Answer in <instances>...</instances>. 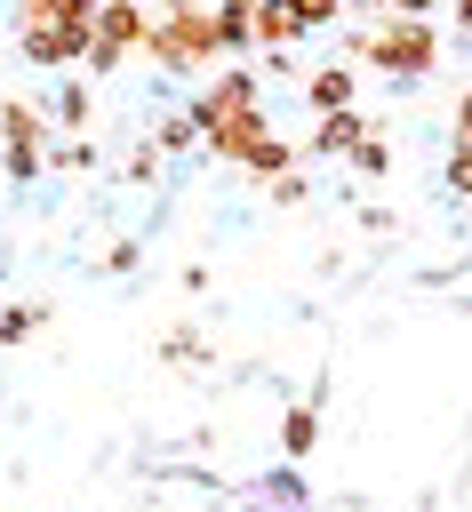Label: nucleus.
<instances>
[{
  "instance_id": "9d476101",
  "label": "nucleus",
  "mask_w": 472,
  "mask_h": 512,
  "mask_svg": "<svg viewBox=\"0 0 472 512\" xmlns=\"http://www.w3.org/2000/svg\"><path fill=\"white\" fill-rule=\"evenodd\" d=\"M312 448H320V408H312V400H288V408H280V456L304 464Z\"/></svg>"
},
{
  "instance_id": "6ab92c4d",
  "label": "nucleus",
  "mask_w": 472,
  "mask_h": 512,
  "mask_svg": "<svg viewBox=\"0 0 472 512\" xmlns=\"http://www.w3.org/2000/svg\"><path fill=\"white\" fill-rule=\"evenodd\" d=\"M160 360H168V368H176V360H184V368H208V336H200V328H168V336H160Z\"/></svg>"
},
{
  "instance_id": "cd10ccee",
  "label": "nucleus",
  "mask_w": 472,
  "mask_h": 512,
  "mask_svg": "<svg viewBox=\"0 0 472 512\" xmlns=\"http://www.w3.org/2000/svg\"><path fill=\"white\" fill-rule=\"evenodd\" d=\"M448 16H456V32H472V0H448Z\"/></svg>"
},
{
  "instance_id": "b1692460",
  "label": "nucleus",
  "mask_w": 472,
  "mask_h": 512,
  "mask_svg": "<svg viewBox=\"0 0 472 512\" xmlns=\"http://www.w3.org/2000/svg\"><path fill=\"white\" fill-rule=\"evenodd\" d=\"M376 16H416V24H440V8L448 0H368Z\"/></svg>"
},
{
  "instance_id": "a878e982",
  "label": "nucleus",
  "mask_w": 472,
  "mask_h": 512,
  "mask_svg": "<svg viewBox=\"0 0 472 512\" xmlns=\"http://www.w3.org/2000/svg\"><path fill=\"white\" fill-rule=\"evenodd\" d=\"M136 256H144L136 240H112V248H104V272H136Z\"/></svg>"
},
{
  "instance_id": "4be33fe9",
  "label": "nucleus",
  "mask_w": 472,
  "mask_h": 512,
  "mask_svg": "<svg viewBox=\"0 0 472 512\" xmlns=\"http://www.w3.org/2000/svg\"><path fill=\"white\" fill-rule=\"evenodd\" d=\"M264 200H272V208H304V200H312V176H296V168H288V176H272V184H264Z\"/></svg>"
},
{
  "instance_id": "39448f33",
  "label": "nucleus",
  "mask_w": 472,
  "mask_h": 512,
  "mask_svg": "<svg viewBox=\"0 0 472 512\" xmlns=\"http://www.w3.org/2000/svg\"><path fill=\"white\" fill-rule=\"evenodd\" d=\"M88 24H16V48L32 72H88Z\"/></svg>"
},
{
  "instance_id": "c85d7f7f",
  "label": "nucleus",
  "mask_w": 472,
  "mask_h": 512,
  "mask_svg": "<svg viewBox=\"0 0 472 512\" xmlns=\"http://www.w3.org/2000/svg\"><path fill=\"white\" fill-rule=\"evenodd\" d=\"M160 8H184V0H160Z\"/></svg>"
},
{
  "instance_id": "393cba45",
  "label": "nucleus",
  "mask_w": 472,
  "mask_h": 512,
  "mask_svg": "<svg viewBox=\"0 0 472 512\" xmlns=\"http://www.w3.org/2000/svg\"><path fill=\"white\" fill-rule=\"evenodd\" d=\"M448 144H472V80L456 88V112H448Z\"/></svg>"
},
{
  "instance_id": "6e6552de",
  "label": "nucleus",
  "mask_w": 472,
  "mask_h": 512,
  "mask_svg": "<svg viewBox=\"0 0 472 512\" xmlns=\"http://www.w3.org/2000/svg\"><path fill=\"white\" fill-rule=\"evenodd\" d=\"M296 88H304L312 120H328V112H352V104H360V64H312V72H296Z\"/></svg>"
},
{
  "instance_id": "4468645a",
  "label": "nucleus",
  "mask_w": 472,
  "mask_h": 512,
  "mask_svg": "<svg viewBox=\"0 0 472 512\" xmlns=\"http://www.w3.org/2000/svg\"><path fill=\"white\" fill-rule=\"evenodd\" d=\"M48 328V304H0V352H16V344H32Z\"/></svg>"
},
{
  "instance_id": "dca6fc26",
  "label": "nucleus",
  "mask_w": 472,
  "mask_h": 512,
  "mask_svg": "<svg viewBox=\"0 0 472 512\" xmlns=\"http://www.w3.org/2000/svg\"><path fill=\"white\" fill-rule=\"evenodd\" d=\"M288 40H296V24H288V8H280V0H256V48H272V56H288Z\"/></svg>"
},
{
  "instance_id": "0eeeda50",
  "label": "nucleus",
  "mask_w": 472,
  "mask_h": 512,
  "mask_svg": "<svg viewBox=\"0 0 472 512\" xmlns=\"http://www.w3.org/2000/svg\"><path fill=\"white\" fill-rule=\"evenodd\" d=\"M264 136H272V120H264V104H256V112H224V120L200 136V152L224 160V168H248V152H256Z\"/></svg>"
},
{
  "instance_id": "ddd939ff",
  "label": "nucleus",
  "mask_w": 472,
  "mask_h": 512,
  "mask_svg": "<svg viewBox=\"0 0 472 512\" xmlns=\"http://www.w3.org/2000/svg\"><path fill=\"white\" fill-rule=\"evenodd\" d=\"M48 120H56L64 136H80V128L96 120V96H88V80H64V88H56V104H48Z\"/></svg>"
},
{
  "instance_id": "bb28decb",
  "label": "nucleus",
  "mask_w": 472,
  "mask_h": 512,
  "mask_svg": "<svg viewBox=\"0 0 472 512\" xmlns=\"http://www.w3.org/2000/svg\"><path fill=\"white\" fill-rule=\"evenodd\" d=\"M272 496H280V504H296V496H304V480H296V464H280V472H272Z\"/></svg>"
},
{
  "instance_id": "f8f14e48",
  "label": "nucleus",
  "mask_w": 472,
  "mask_h": 512,
  "mask_svg": "<svg viewBox=\"0 0 472 512\" xmlns=\"http://www.w3.org/2000/svg\"><path fill=\"white\" fill-rule=\"evenodd\" d=\"M104 0H16V24H96Z\"/></svg>"
},
{
  "instance_id": "f257e3e1",
  "label": "nucleus",
  "mask_w": 472,
  "mask_h": 512,
  "mask_svg": "<svg viewBox=\"0 0 472 512\" xmlns=\"http://www.w3.org/2000/svg\"><path fill=\"white\" fill-rule=\"evenodd\" d=\"M344 64H368V72H384V80H424V72H440V24H416V16H368V24H352L344 32Z\"/></svg>"
},
{
  "instance_id": "1a4fd4ad",
  "label": "nucleus",
  "mask_w": 472,
  "mask_h": 512,
  "mask_svg": "<svg viewBox=\"0 0 472 512\" xmlns=\"http://www.w3.org/2000/svg\"><path fill=\"white\" fill-rule=\"evenodd\" d=\"M360 136H376V128H368V112L352 104V112H328V120H312L304 152H312V160H352V144H360Z\"/></svg>"
},
{
  "instance_id": "423d86ee",
  "label": "nucleus",
  "mask_w": 472,
  "mask_h": 512,
  "mask_svg": "<svg viewBox=\"0 0 472 512\" xmlns=\"http://www.w3.org/2000/svg\"><path fill=\"white\" fill-rule=\"evenodd\" d=\"M256 104H264V72H248V64H240V72H208V80L192 88V104H184V112H192V120H200V136H208L224 112H256Z\"/></svg>"
},
{
  "instance_id": "5701e85b",
  "label": "nucleus",
  "mask_w": 472,
  "mask_h": 512,
  "mask_svg": "<svg viewBox=\"0 0 472 512\" xmlns=\"http://www.w3.org/2000/svg\"><path fill=\"white\" fill-rule=\"evenodd\" d=\"M440 184H448L456 200H472V144H448V168H440Z\"/></svg>"
},
{
  "instance_id": "2eb2a0df",
  "label": "nucleus",
  "mask_w": 472,
  "mask_h": 512,
  "mask_svg": "<svg viewBox=\"0 0 472 512\" xmlns=\"http://www.w3.org/2000/svg\"><path fill=\"white\" fill-rule=\"evenodd\" d=\"M152 152H160V160H168V152H200V120H192V112L176 104V112H168V120L152 128Z\"/></svg>"
},
{
  "instance_id": "aec40b11",
  "label": "nucleus",
  "mask_w": 472,
  "mask_h": 512,
  "mask_svg": "<svg viewBox=\"0 0 472 512\" xmlns=\"http://www.w3.org/2000/svg\"><path fill=\"white\" fill-rule=\"evenodd\" d=\"M352 168H360V176H392V144H384V136H360V144H352Z\"/></svg>"
},
{
  "instance_id": "f03ea898",
  "label": "nucleus",
  "mask_w": 472,
  "mask_h": 512,
  "mask_svg": "<svg viewBox=\"0 0 472 512\" xmlns=\"http://www.w3.org/2000/svg\"><path fill=\"white\" fill-rule=\"evenodd\" d=\"M144 56L160 72H216L224 48H216V8L208 0H184V8H160L152 32H144Z\"/></svg>"
},
{
  "instance_id": "c756f323",
  "label": "nucleus",
  "mask_w": 472,
  "mask_h": 512,
  "mask_svg": "<svg viewBox=\"0 0 472 512\" xmlns=\"http://www.w3.org/2000/svg\"><path fill=\"white\" fill-rule=\"evenodd\" d=\"M0 48H8V40H0Z\"/></svg>"
},
{
  "instance_id": "a211bd4d",
  "label": "nucleus",
  "mask_w": 472,
  "mask_h": 512,
  "mask_svg": "<svg viewBox=\"0 0 472 512\" xmlns=\"http://www.w3.org/2000/svg\"><path fill=\"white\" fill-rule=\"evenodd\" d=\"M48 168H56V176H88V168H96V144H88V136H56V144H48Z\"/></svg>"
},
{
  "instance_id": "7ed1b4c3",
  "label": "nucleus",
  "mask_w": 472,
  "mask_h": 512,
  "mask_svg": "<svg viewBox=\"0 0 472 512\" xmlns=\"http://www.w3.org/2000/svg\"><path fill=\"white\" fill-rule=\"evenodd\" d=\"M40 168H48V104L0 96V176L8 184H40Z\"/></svg>"
},
{
  "instance_id": "412c9836",
  "label": "nucleus",
  "mask_w": 472,
  "mask_h": 512,
  "mask_svg": "<svg viewBox=\"0 0 472 512\" xmlns=\"http://www.w3.org/2000/svg\"><path fill=\"white\" fill-rule=\"evenodd\" d=\"M120 176H128V184H152V176H160V152H152V136L120 152Z\"/></svg>"
},
{
  "instance_id": "20e7f679",
  "label": "nucleus",
  "mask_w": 472,
  "mask_h": 512,
  "mask_svg": "<svg viewBox=\"0 0 472 512\" xmlns=\"http://www.w3.org/2000/svg\"><path fill=\"white\" fill-rule=\"evenodd\" d=\"M88 72H120L128 56H144V32H152V8L144 0H104L96 24H88Z\"/></svg>"
},
{
  "instance_id": "f3484780",
  "label": "nucleus",
  "mask_w": 472,
  "mask_h": 512,
  "mask_svg": "<svg viewBox=\"0 0 472 512\" xmlns=\"http://www.w3.org/2000/svg\"><path fill=\"white\" fill-rule=\"evenodd\" d=\"M280 8H288L296 40H304V32H328V24H344V0H280Z\"/></svg>"
},
{
  "instance_id": "9b49d317",
  "label": "nucleus",
  "mask_w": 472,
  "mask_h": 512,
  "mask_svg": "<svg viewBox=\"0 0 472 512\" xmlns=\"http://www.w3.org/2000/svg\"><path fill=\"white\" fill-rule=\"evenodd\" d=\"M216 48L248 64V48H256V0H216Z\"/></svg>"
}]
</instances>
